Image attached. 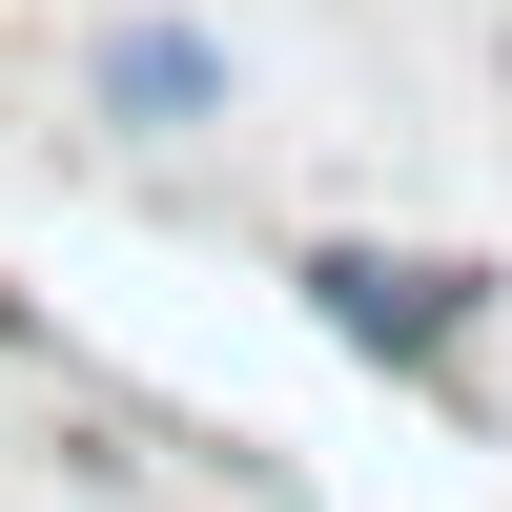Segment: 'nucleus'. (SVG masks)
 Returning a JSON list of instances; mask_svg holds the SVG:
<instances>
[{"mask_svg": "<svg viewBox=\"0 0 512 512\" xmlns=\"http://www.w3.org/2000/svg\"><path fill=\"white\" fill-rule=\"evenodd\" d=\"M287 287H308V328H328V349H369L390 390H472V328H492V267H472V246L308 226V246H287Z\"/></svg>", "mask_w": 512, "mask_h": 512, "instance_id": "f257e3e1", "label": "nucleus"}, {"mask_svg": "<svg viewBox=\"0 0 512 512\" xmlns=\"http://www.w3.org/2000/svg\"><path fill=\"white\" fill-rule=\"evenodd\" d=\"M103 123L205 144V123H226V41H205V21H103Z\"/></svg>", "mask_w": 512, "mask_h": 512, "instance_id": "f03ea898", "label": "nucleus"}]
</instances>
